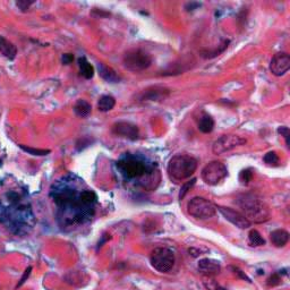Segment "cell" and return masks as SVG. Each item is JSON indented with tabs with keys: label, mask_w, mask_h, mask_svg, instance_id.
Listing matches in <instances>:
<instances>
[{
	"label": "cell",
	"mask_w": 290,
	"mask_h": 290,
	"mask_svg": "<svg viewBox=\"0 0 290 290\" xmlns=\"http://www.w3.org/2000/svg\"><path fill=\"white\" fill-rule=\"evenodd\" d=\"M235 203L241 209V213L251 224H263L270 220L271 212L262 197L254 193H242L235 197Z\"/></svg>",
	"instance_id": "6da1fadb"
},
{
	"label": "cell",
	"mask_w": 290,
	"mask_h": 290,
	"mask_svg": "<svg viewBox=\"0 0 290 290\" xmlns=\"http://www.w3.org/2000/svg\"><path fill=\"white\" fill-rule=\"evenodd\" d=\"M197 169V160L187 154H177L168 163V175L175 181H183L193 176Z\"/></svg>",
	"instance_id": "7a4b0ae2"
},
{
	"label": "cell",
	"mask_w": 290,
	"mask_h": 290,
	"mask_svg": "<svg viewBox=\"0 0 290 290\" xmlns=\"http://www.w3.org/2000/svg\"><path fill=\"white\" fill-rule=\"evenodd\" d=\"M125 68L133 73H141L152 65V57L142 49H131L124 55Z\"/></svg>",
	"instance_id": "3957f363"
},
{
	"label": "cell",
	"mask_w": 290,
	"mask_h": 290,
	"mask_svg": "<svg viewBox=\"0 0 290 290\" xmlns=\"http://www.w3.org/2000/svg\"><path fill=\"white\" fill-rule=\"evenodd\" d=\"M117 167L121 174L128 179H136L143 177L147 173V164L143 160L133 156H126L117 162Z\"/></svg>",
	"instance_id": "277c9868"
},
{
	"label": "cell",
	"mask_w": 290,
	"mask_h": 290,
	"mask_svg": "<svg viewBox=\"0 0 290 290\" xmlns=\"http://www.w3.org/2000/svg\"><path fill=\"white\" fill-rule=\"evenodd\" d=\"M187 212L191 217L198 220H207L214 217L217 212V205L209 201L208 198L195 196L187 203Z\"/></svg>",
	"instance_id": "5b68a950"
},
{
	"label": "cell",
	"mask_w": 290,
	"mask_h": 290,
	"mask_svg": "<svg viewBox=\"0 0 290 290\" xmlns=\"http://www.w3.org/2000/svg\"><path fill=\"white\" fill-rule=\"evenodd\" d=\"M150 262L157 271L169 272L175 264V254L170 248L157 247L151 252Z\"/></svg>",
	"instance_id": "8992f818"
},
{
	"label": "cell",
	"mask_w": 290,
	"mask_h": 290,
	"mask_svg": "<svg viewBox=\"0 0 290 290\" xmlns=\"http://www.w3.org/2000/svg\"><path fill=\"white\" fill-rule=\"evenodd\" d=\"M228 176V169L220 161H211L202 170V178L205 184L215 186Z\"/></svg>",
	"instance_id": "52a82bcc"
},
{
	"label": "cell",
	"mask_w": 290,
	"mask_h": 290,
	"mask_svg": "<svg viewBox=\"0 0 290 290\" xmlns=\"http://www.w3.org/2000/svg\"><path fill=\"white\" fill-rule=\"evenodd\" d=\"M247 143V140L245 137L239 136L235 134H226L219 137L212 145V151L217 156H221L229 152V151L236 149L238 146H242Z\"/></svg>",
	"instance_id": "ba28073f"
},
{
	"label": "cell",
	"mask_w": 290,
	"mask_h": 290,
	"mask_svg": "<svg viewBox=\"0 0 290 290\" xmlns=\"http://www.w3.org/2000/svg\"><path fill=\"white\" fill-rule=\"evenodd\" d=\"M111 131L116 136L127 138L130 141H136L140 136L138 127L136 125L129 123V121H117L111 127Z\"/></svg>",
	"instance_id": "9c48e42d"
},
{
	"label": "cell",
	"mask_w": 290,
	"mask_h": 290,
	"mask_svg": "<svg viewBox=\"0 0 290 290\" xmlns=\"http://www.w3.org/2000/svg\"><path fill=\"white\" fill-rule=\"evenodd\" d=\"M217 210L220 211V213L224 215L226 220L234 225L235 227L239 229H248L251 227V222H249L239 211H236L231 208L221 207V205H217Z\"/></svg>",
	"instance_id": "30bf717a"
},
{
	"label": "cell",
	"mask_w": 290,
	"mask_h": 290,
	"mask_svg": "<svg viewBox=\"0 0 290 290\" xmlns=\"http://www.w3.org/2000/svg\"><path fill=\"white\" fill-rule=\"evenodd\" d=\"M290 68V56L287 52H278L270 62V72L274 76H283Z\"/></svg>",
	"instance_id": "8fae6325"
},
{
	"label": "cell",
	"mask_w": 290,
	"mask_h": 290,
	"mask_svg": "<svg viewBox=\"0 0 290 290\" xmlns=\"http://www.w3.org/2000/svg\"><path fill=\"white\" fill-rule=\"evenodd\" d=\"M170 90L163 86H152L144 90L141 94V101H162L169 97Z\"/></svg>",
	"instance_id": "7c38bea8"
},
{
	"label": "cell",
	"mask_w": 290,
	"mask_h": 290,
	"mask_svg": "<svg viewBox=\"0 0 290 290\" xmlns=\"http://www.w3.org/2000/svg\"><path fill=\"white\" fill-rule=\"evenodd\" d=\"M197 269H198V271H200L201 273H203V274L215 275V274H219V273H220L221 265H220V263L217 261V259L205 258H201L200 261H198Z\"/></svg>",
	"instance_id": "4fadbf2b"
},
{
	"label": "cell",
	"mask_w": 290,
	"mask_h": 290,
	"mask_svg": "<svg viewBox=\"0 0 290 290\" xmlns=\"http://www.w3.org/2000/svg\"><path fill=\"white\" fill-rule=\"evenodd\" d=\"M97 73H99L100 77L102 80L106 81L108 83H119L121 77L118 75V73L114 70L113 67L106 65L103 63L97 64Z\"/></svg>",
	"instance_id": "5bb4252c"
},
{
	"label": "cell",
	"mask_w": 290,
	"mask_h": 290,
	"mask_svg": "<svg viewBox=\"0 0 290 290\" xmlns=\"http://www.w3.org/2000/svg\"><path fill=\"white\" fill-rule=\"evenodd\" d=\"M0 53L9 60H14L17 56V48L14 43L9 41L5 36L0 35Z\"/></svg>",
	"instance_id": "9a60e30c"
},
{
	"label": "cell",
	"mask_w": 290,
	"mask_h": 290,
	"mask_svg": "<svg viewBox=\"0 0 290 290\" xmlns=\"http://www.w3.org/2000/svg\"><path fill=\"white\" fill-rule=\"evenodd\" d=\"M270 239L275 247H285L289 242V232L285 229H276L270 234Z\"/></svg>",
	"instance_id": "2e32d148"
},
{
	"label": "cell",
	"mask_w": 290,
	"mask_h": 290,
	"mask_svg": "<svg viewBox=\"0 0 290 290\" xmlns=\"http://www.w3.org/2000/svg\"><path fill=\"white\" fill-rule=\"evenodd\" d=\"M214 119L212 118L210 114L203 113L198 118L197 120V128L198 130L202 131V133L204 134H209L211 133L212 130L214 129Z\"/></svg>",
	"instance_id": "e0dca14e"
},
{
	"label": "cell",
	"mask_w": 290,
	"mask_h": 290,
	"mask_svg": "<svg viewBox=\"0 0 290 290\" xmlns=\"http://www.w3.org/2000/svg\"><path fill=\"white\" fill-rule=\"evenodd\" d=\"M228 45H229V40H224V42H222L220 46H218V48H215L213 50H209V49L200 50V55L202 58L204 59L215 58V57L220 56L222 52H225V50L228 48Z\"/></svg>",
	"instance_id": "ac0fdd59"
},
{
	"label": "cell",
	"mask_w": 290,
	"mask_h": 290,
	"mask_svg": "<svg viewBox=\"0 0 290 290\" xmlns=\"http://www.w3.org/2000/svg\"><path fill=\"white\" fill-rule=\"evenodd\" d=\"M73 109L77 117L86 118L91 113V111H92V107L85 100H77L76 103L74 104Z\"/></svg>",
	"instance_id": "d6986e66"
},
{
	"label": "cell",
	"mask_w": 290,
	"mask_h": 290,
	"mask_svg": "<svg viewBox=\"0 0 290 290\" xmlns=\"http://www.w3.org/2000/svg\"><path fill=\"white\" fill-rule=\"evenodd\" d=\"M116 106V99L113 96H102L97 100V110L101 113L111 111Z\"/></svg>",
	"instance_id": "ffe728a7"
},
{
	"label": "cell",
	"mask_w": 290,
	"mask_h": 290,
	"mask_svg": "<svg viewBox=\"0 0 290 290\" xmlns=\"http://www.w3.org/2000/svg\"><path fill=\"white\" fill-rule=\"evenodd\" d=\"M79 67H80L81 75H82L84 79H86V80L93 79L94 67L91 65L89 62H87V59L85 58V57H81V58L79 59Z\"/></svg>",
	"instance_id": "44dd1931"
},
{
	"label": "cell",
	"mask_w": 290,
	"mask_h": 290,
	"mask_svg": "<svg viewBox=\"0 0 290 290\" xmlns=\"http://www.w3.org/2000/svg\"><path fill=\"white\" fill-rule=\"evenodd\" d=\"M248 242L249 244L254 247H258V246H264L265 245V239L262 237V235L259 234L258 230L253 229V230L249 231L248 234Z\"/></svg>",
	"instance_id": "7402d4cb"
},
{
	"label": "cell",
	"mask_w": 290,
	"mask_h": 290,
	"mask_svg": "<svg viewBox=\"0 0 290 290\" xmlns=\"http://www.w3.org/2000/svg\"><path fill=\"white\" fill-rule=\"evenodd\" d=\"M19 147L24 151V152L31 154V156L34 157H43V156H48V154L51 152L50 150H45V149H35V147H31V146H26L24 144H19Z\"/></svg>",
	"instance_id": "603a6c76"
},
{
	"label": "cell",
	"mask_w": 290,
	"mask_h": 290,
	"mask_svg": "<svg viewBox=\"0 0 290 290\" xmlns=\"http://www.w3.org/2000/svg\"><path fill=\"white\" fill-rule=\"evenodd\" d=\"M263 161L270 167H276L279 164V156L276 154L275 151H270L263 158Z\"/></svg>",
	"instance_id": "cb8c5ba5"
},
{
	"label": "cell",
	"mask_w": 290,
	"mask_h": 290,
	"mask_svg": "<svg viewBox=\"0 0 290 290\" xmlns=\"http://www.w3.org/2000/svg\"><path fill=\"white\" fill-rule=\"evenodd\" d=\"M195 183H196V179L195 178H193V179L190 180V181H186L183 186H181L180 188V192H179V200H184V197L186 196V194L188 193V192L191 191V188L194 186Z\"/></svg>",
	"instance_id": "d4e9b609"
},
{
	"label": "cell",
	"mask_w": 290,
	"mask_h": 290,
	"mask_svg": "<svg viewBox=\"0 0 290 290\" xmlns=\"http://www.w3.org/2000/svg\"><path fill=\"white\" fill-rule=\"evenodd\" d=\"M253 178V170L252 169H245L242 170L241 175H239V180L242 184H248Z\"/></svg>",
	"instance_id": "484cf974"
},
{
	"label": "cell",
	"mask_w": 290,
	"mask_h": 290,
	"mask_svg": "<svg viewBox=\"0 0 290 290\" xmlns=\"http://www.w3.org/2000/svg\"><path fill=\"white\" fill-rule=\"evenodd\" d=\"M276 131H278V133H279L280 135H281V136L285 137L287 146L289 147V136H290V130H289V128H288V127H286V126H280V127H278V129H276Z\"/></svg>",
	"instance_id": "4316f807"
},
{
	"label": "cell",
	"mask_w": 290,
	"mask_h": 290,
	"mask_svg": "<svg viewBox=\"0 0 290 290\" xmlns=\"http://www.w3.org/2000/svg\"><path fill=\"white\" fill-rule=\"evenodd\" d=\"M33 4H34V1H28V0H18V1H16V6H17L22 12L28 11Z\"/></svg>",
	"instance_id": "83f0119b"
},
{
	"label": "cell",
	"mask_w": 290,
	"mask_h": 290,
	"mask_svg": "<svg viewBox=\"0 0 290 290\" xmlns=\"http://www.w3.org/2000/svg\"><path fill=\"white\" fill-rule=\"evenodd\" d=\"M31 272H32V266H29L28 269L25 270L24 271V273H23V275H22V278H21V280H19V282H18V285H17V287H16V288H19V287H22L23 285H24L25 283V281L26 280L29 279V276L31 275Z\"/></svg>",
	"instance_id": "f1b7e54d"
},
{
	"label": "cell",
	"mask_w": 290,
	"mask_h": 290,
	"mask_svg": "<svg viewBox=\"0 0 290 290\" xmlns=\"http://www.w3.org/2000/svg\"><path fill=\"white\" fill-rule=\"evenodd\" d=\"M74 60V56L72 53H64L62 56V62L64 65H69V64H72Z\"/></svg>",
	"instance_id": "f546056e"
},
{
	"label": "cell",
	"mask_w": 290,
	"mask_h": 290,
	"mask_svg": "<svg viewBox=\"0 0 290 290\" xmlns=\"http://www.w3.org/2000/svg\"><path fill=\"white\" fill-rule=\"evenodd\" d=\"M231 269H232V271H234V273H235V274H237L238 276H241V278H242V279H244V280H246V281H248V282H252V281H251V279H249V278H248V276H247V275H246V274H245V273L242 271V270H239L238 268H235V266H231Z\"/></svg>",
	"instance_id": "4dcf8cb0"
},
{
	"label": "cell",
	"mask_w": 290,
	"mask_h": 290,
	"mask_svg": "<svg viewBox=\"0 0 290 290\" xmlns=\"http://www.w3.org/2000/svg\"><path fill=\"white\" fill-rule=\"evenodd\" d=\"M280 281H281V280H280L279 275L275 273V274H273L271 278L268 280V285L269 286H275V285H278V283H280Z\"/></svg>",
	"instance_id": "1f68e13d"
},
{
	"label": "cell",
	"mask_w": 290,
	"mask_h": 290,
	"mask_svg": "<svg viewBox=\"0 0 290 290\" xmlns=\"http://www.w3.org/2000/svg\"><path fill=\"white\" fill-rule=\"evenodd\" d=\"M200 4L198 2H188V4L185 6V8H186L187 12H192L194 11V9H196L197 7H200Z\"/></svg>",
	"instance_id": "d6a6232c"
},
{
	"label": "cell",
	"mask_w": 290,
	"mask_h": 290,
	"mask_svg": "<svg viewBox=\"0 0 290 290\" xmlns=\"http://www.w3.org/2000/svg\"><path fill=\"white\" fill-rule=\"evenodd\" d=\"M188 253H190L192 256H194V258H196V256L201 255V251H198V249L194 248V247L193 248H188Z\"/></svg>",
	"instance_id": "836d02e7"
},
{
	"label": "cell",
	"mask_w": 290,
	"mask_h": 290,
	"mask_svg": "<svg viewBox=\"0 0 290 290\" xmlns=\"http://www.w3.org/2000/svg\"><path fill=\"white\" fill-rule=\"evenodd\" d=\"M214 290H227V289L224 288V287H217Z\"/></svg>",
	"instance_id": "e575fe53"
}]
</instances>
